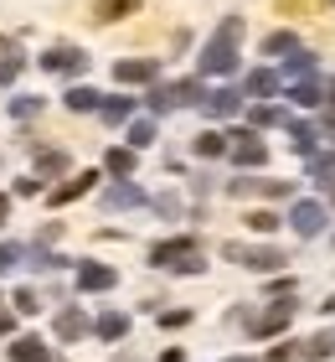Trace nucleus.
I'll return each mask as SVG.
<instances>
[{
  "instance_id": "obj_1",
  "label": "nucleus",
  "mask_w": 335,
  "mask_h": 362,
  "mask_svg": "<svg viewBox=\"0 0 335 362\" xmlns=\"http://www.w3.org/2000/svg\"><path fill=\"white\" fill-rule=\"evenodd\" d=\"M238 42H243V16H227L217 37L201 47V73L207 78H232L238 73Z\"/></svg>"
},
{
  "instance_id": "obj_2",
  "label": "nucleus",
  "mask_w": 335,
  "mask_h": 362,
  "mask_svg": "<svg viewBox=\"0 0 335 362\" xmlns=\"http://www.w3.org/2000/svg\"><path fill=\"white\" fill-rule=\"evenodd\" d=\"M150 264L155 269H181V274H196L201 269V249H196V238H165L150 249Z\"/></svg>"
},
{
  "instance_id": "obj_3",
  "label": "nucleus",
  "mask_w": 335,
  "mask_h": 362,
  "mask_svg": "<svg viewBox=\"0 0 335 362\" xmlns=\"http://www.w3.org/2000/svg\"><path fill=\"white\" fill-rule=\"evenodd\" d=\"M222 254L232 259V264H248V269H258V274L289 264V259H284V249H274V243H227Z\"/></svg>"
},
{
  "instance_id": "obj_4",
  "label": "nucleus",
  "mask_w": 335,
  "mask_h": 362,
  "mask_svg": "<svg viewBox=\"0 0 335 362\" xmlns=\"http://www.w3.org/2000/svg\"><path fill=\"white\" fill-rule=\"evenodd\" d=\"M227 140H232L227 151H232V160H238V166H263V160H268V145L258 140V129H232Z\"/></svg>"
},
{
  "instance_id": "obj_5",
  "label": "nucleus",
  "mask_w": 335,
  "mask_h": 362,
  "mask_svg": "<svg viewBox=\"0 0 335 362\" xmlns=\"http://www.w3.org/2000/svg\"><path fill=\"white\" fill-rule=\"evenodd\" d=\"M42 68L57 73V78H78V73H88V52H83V47H52V52L42 57Z\"/></svg>"
},
{
  "instance_id": "obj_6",
  "label": "nucleus",
  "mask_w": 335,
  "mask_h": 362,
  "mask_svg": "<svg viewBox=\"0 0 335 362\" xmlns=\"http://www.w3.org/2000/svg\"><path fill=\"white\" fill-rule=\"evenodd\" d=\"M289 228H294L299 238H320L325 233V202H294Z\"/></svg>"
},
{
  "instance_id": "obj_7",
  "label": "nucleus",
  "mask_w": 335,
  "mask_h": 362,
  "mask_svg": "<svg viewBox=\"0 0 335 362\" xmlns=\"http://www.w3.org/2000/svg\"><path fill=\"white\" fill-rule=\"evenodd\" d=\"M227 192L232 197H294V181H253V176H238V181H227Z\"/></svg>"
},
{
  "instance_id": "obj_8",
  "label": "nucleus",
  "mask_w": 335,
  "mask_h": 362,
  "mask_svg": "<svg viewBox=\"0 0 335 362\" xmlns=\"http://www.w3.org/2000/svg\"><path fill=\"white\" fill-rule=\"evenodd\" d=\"M155 73H160L155 57H124V62H114V78H119V83H155Z\"/></svg>"
},
{
  "instance_id": "obj_9",
  "label": "nucleus",
  "mask_w": 335,
  "mask_h": 362,
  "mask_svg": "<svg viewBox=\"0 0 335 362\" xmlns=\"http://www.w3.org/2000/svg\"><path fill=\"white\" fill-rule=\"evenodd\" d=\"M201 109H207L212 119H232V114L243 109V93H238V88H217V93L201 98Z\"/></svg>"
},
{
  "instance_id": "obj_10",
  "label": "nucleus",
  "mask_w": 335,
  "mask_h": 362,
  "mask_svg": "<svg viewBox=\"0 0 335 362\" xmlns=\"http://www.w3.org/2000/svg\"><path fill=\"white\" fill-rule=\"evenodd\" d=\"M289 321H294V305H289V295H284V300L268 310V316H258V321H253V332H258V337H279Z\"/></svg>"
},
{
  "instance_id": "obj_11",
  "label": "nucleus",
  "mask_w": 335,
  "mask_h": 362,
  "mask_svg": "<svg viewBox=\"0 0 335 362\" xmlns=\"http://www.w3.org/2000/svg\"><path fill=\"white\" fill-rule=\"evenodd\" d=\"M104 207H109V212H124V207H145V192L134 187V181H119V187H109V192H104Z\"/></svg>"
},
{
  "instance_id": "obj_12",
  "label": "nucleus",
  "mask_w": 335,
  "mask_h": 362,
  "mask_svg": "<svg viewBox=\"0 0 335 362\" xmlns=\"http://www.w3.org/2000/svg\"><path fill=\"white\" fill-rule=\"evenodd\" d=\"M93 181H98V171H83V176H73L67 187H57V192H52V207H67V202H78V197L88 192Z\"/></svg>"
},
{
  "instance_id": "obj_13",
  "label": "nucleus",
  "mask_w": 335,
  "mask_h": 362,
  "mask_svg": "<svg viewBox=\"0 0 335 362\" xmlns=\"http://www.w3.org/2000/svg\"><path fill=\"white\" fill-rule=\"evenodd\" d=\"M243 88H248V98H274L279 93V73L274 68H258V73H248Z\"/></svg>"
},
{
  "instance_id": "obj_14",
  "label": "nucleus",
  "mask_w": 335,
  "mask_h": 362,
  "mask_svg": "<svg viewBox=\"0 0 335 362\" xmlns=\"http://www.w3.org/2000/svg\"><path fill=\"white\" fill-rule=\"evenodd\" d=\"M330 352H335V337H330V332H320V337L299 341V357H294V362H325Z\"/></svg>"
},
{
  "instance_id": "obj_15",
  "label": "nucleus",
  "mask_w": 335,
  "mask_h": 362,
  "mask_svg": "<svg viewBox=\"0 0 335 362\" xmlns=\"http://www.w3.org/2000/svg\"><path fill=\"white\" fill-rule=\"evenodd\" d=\"M93 332L104 337V341H119V337L129 332V316H124V310H104V316L93 321Z\"/></svg>"
},
{
  "instance_id": "obj_16",
  "label": "nucleus",
  "mask_w": 335,
  "mask_h": 362,
  "mask_svg": "<svg viewBox=\"0 0 335 362\" xmlns=\"http://www.w3.org/2000/svg\"><path fill=\"white\" fill-rule=\"evenodd\" d=\"M11 357H16V362H52V352H47L42 337H21V341L11 347Z\"/></svg>"
},
{
  "instance_id": "obj_17",
  "label": "nucleus",
  "mask_w": 335,
  "mask_h": 362,
  "mask_svg": "<svg viewBox=\"0 0 335 362\" xmlns=\"http://www.w3.org/2000/svg\"><path fill=\"white\" fill-rule=\"evenodd\" d=\"M83 332H88V316H83V310H73V305H67L62 316H57V337H62V341H78Z\"/></svg>"
},
{
  "instance_id": "obj_18",
  "label": "nucleus",
  "mask_w": 335,
  "mask_h": 362,
  "mask_svg": "<svg viewBox=\"0 0 335 362\" xmlns=\"http://www.w3.org/2000/svg\"><path fill=\"white\" fill-rule=\"evenodd\" d=\"M227 135H217V129H201V135H196V156L201 160H217V156H227Z\"/></svg>"
},
{
  "instance_id": "obj_19",
  "label": "nucleus",
  "mask_w": 335,
  "mask_h": 362,
  "mask_svg": "<svg viewBox=\"0 0 335 362\" xmlns=\"http://www.w3.org/2000/svg\"><path fill=\"white\" fill-rule=\"evenodd\" d=\"M78 285H83V290H109V285H114V269H109V264H83V269H78Z\"/></svg>"
},
{
  "instance_id": "obj_20",
  "label": "nucleus",
  "mask_w": 335,
  "mask_h": 362,
  "mask_svg": "<svg viewBox=\"0 0 335 362\" xmlns=\"http://www.w3.org/2000/svg\"><path fill=\"white\" fill-rule=\"evenodd\" d=\"M284 52H299V37L294 31H268L263 37V57H284Z\"/></svg>"
},
{
  "instance_id": "obj_21",
  "label": "nucleus",
  "mask_w": 335,
  "mask_h": 362,
  "mask_svg": "<svg viewBox=\"0 0 335 362\" xmlns=\"http://www.w3.org/2000/svg\"><path fill=\"white\" fill-rule=\"evenodd\" d=\"M289 98H294L299 109H315V104H325V88L315 83V78H305V83H294V88H289Z\"/></svg>"
},
{
  "instance_id": "obj_22",
  "label": "nucleus",
  "mask_w": 335,
  "mask_h": 362,
  "mask_svg": "<svg viewBox=\"0 0 335 362\" xmlns=\"http://www.w3.org/2000/svg\"><path fill=\"white\" fill-rule=\"evenodd\" d=\"M98 21H124V16H134L140 11V0H98Z\"/></svg>"
},
{
  "instance_id": "obj_23",
  "label": "nucleus",
  "mask_w": 335,
  "mask_h": 362,
  "mask_svg": "<svg viewBox=\"0 0 335 362\" xmlns=\"http://www.w3.org/2000/svg\"><path fill=\"white\" fill-rule=\"evenodd\" d=\"M289 135H294L299 156H315V145H320V129H315V124H289Z\"/></svg>"
},
{
  "instance_id": "obj_24",
  "label": "nucleus",
  "mask_w": 335,
  "mask_h": 362,
  "mask_svg": "<svg viewBox=\"0 0 335 362\" xmlns=\"http://www.w3.org/2000/svg\"><path fill=\"white\" fill-rule=\"evenodd\" d=\"M310 73H315V57H310V52H289V62H284V78H294V83H305Z\"/></svg>"
},
{
  "instance_id": "obj_25",
  "label": "nucleus",
  "mask_w": 335,
  "mask_h": 362,
  "mask_svg": "<svg viewBox=\"0 0 335 362\" xmlns=\"http://www.w3.org/2000/svg\"><path fill=\"white\" fill-rule=\"evenodd\" d=\"M98 114H104V124H124L134 114V98H109V104H98Z\"/></svg>"
},
{
  "instance_id": "obj_26",
  "label": "nucleus",
  "mask_w": 335,
  "mask_h": 362,
  "mask_svg": "<svg viewBox=\"0 0 335 362\" xmlns=\"http://www.w3.org/2000/svg\"><path fill=\"white\" fill-rule=\"evenodd\" d=\"M98 104H104V98H98L93 88H67V109H73V114H88Z\"/></svg>"
},
{
  "instance_id": "obj_27",
  "label": "nucleus",
  "mask_w": 335,
  "mask_h": 362,
  "mask_svg": "<svg viewBox=\"0 0 335 362\" xmlns=\"http://www.w3.org/2000/svg\"><path fill=\"white\" fill-rule=\"evenodd\" d=\"M104 166H109L114 176H129V171H134V151H124V145H114V151L104 156Z\"/></svg>"
},
{
  "instance_id": "obj_28",
  "label": "nucleus",
  "mask_w": 335,
  "mask_h": 362,
  "mask_svg": "<svg viewBox=\"0 0 335 362\" xmlns=\"http://www.w3.org/2000/svg\"><path fill=\"white\" fill-rule=\"evenodd\" d=\"M37 114H42V98H37V93L11 98V119H37Z\"/></svg>"
},
{
  "instance_id": "obj_29",
  "label": "nucleus",
  "mask_w": 335,
  "mask_h": 362,
  "mask_svg": "<svg viewBox=\"0 0 335 362\" xmlns=\"http://www.w3.org/2000/svg\"><path fill=\"white\" fill-rule=\"evenodd\" d=\"M150 140H155V119H134L129 124V151H145Z\"/></svg>"
},
{
  "instance_id": "obj_30",
  "label": "nucleus",
  "mask_w": 335,
  "mask_h": 362,
  "mask_svg": "<svg viewBox=\"0 0 335 362\" xmlns=\"http://www.w3.org/2000/svg\"><path fill=\"white\" fill-rule=\"evenodd\" d=\"M62 171H67V151H42L37 176H62Z\"/></svg>"
},
{
  "instance_id": "obj_31",
  "label": "nucleus",
  "mask_w": 335,
  "mask_h": 362,
  "mask_svg": "<svg viewBox=\"0 0 335 362\" xmlns=\"http://www.w3.org/2000/svg\"><path fill=\"white\" fill-rule=\"evenodd\" d=\"M21 264H26L21 243H0V274H11V269H21Z\"/></svg>"
},
{
  "instance_id": "obj_32",
  "label": "nucleus",
  "mask_w": 335,
  "mask_h": 362,
  "mask_svg": "<svg viewBox=\"0 0 335 362\" xmlns=\"http://www.w3.org/2000/svg\"><path fill=\"white\" fill-rule=\"evenodd\" d=\"M268 124H289V114L274 109V104H258L253 109V129H268Z\"/></svg>"
},
{
  "instance_id": "obj_33",
  "label": "nucleus",
  "mask_w": 335,
  "mask_h": 362,
  "mask_svg": "<svg viewBox=\"0 0 335 362\" xmlns=\"http://www.w3.org/2000/svg\"><path fill=\"white\" fill-rule=\"evenodd\" d=\"M310 171L315 181H335V156H310Z\"/></svg>"
},
{
  "instance_id": "obj_34",
  "label": "nucleus",
  "mask_w": 335,
  "mask_h": 362,
  "mask_svg": "<svg viewBox=\"0 0 335 362\" xmlns=\"http://www.w3.org/2000/svg\"><path fill=\"white\" fill-rule=\"evenodd\" d=\"M243 223L253 228V233H274V228H279V218H274V212H248Z\"/></svg>"
},
{
  "instance_id": "obj_35",
  "label": "nucleus",
  "mask_w": 335,
  "mask_h": 362,
  "mask_svg": "<svg viewBox=\"0 0 335 362\" xmlns=\"http://www.w3.org/2000/svg\"><path fill=\"white\" fill-rule=\"evenodd\" d=\"M150 109H155V114L176 109V88H171V83H165V88H155V93H150Z\"/></svg>"
},
{
  "instance_id": "obj_36",
  "label": "nucleus",
  "mask_w": 335,
  "mask_h": 362,
  "mask_svg": "<svg viewBox=\"0 0 335 362\" xmlns=\"http://www.w3.org/2000/svg\"><path fill=\"white\" fill-rule=\"evenodd\" d=\"M11 305L21 310V316H37V310H42V300H37L31 290H16V300H11Z\"/></svg>"
},
{
  "instance_id": "obj_37",
  "label": "nucleus",
  "mask_w": 335,
  "mask_h": 362,
  "mask_svg": "<svg viewBox=\"0 0 335 362\" xmlns=\"http://www.w3.org/2000/svg\"><path fill=\"white\" fill-rule=\"evenodd\" d=\"M294 357H299V341H284V347H274L263 362H294Z\"/></svg>"
},
{
  "instance_id": "obj_38",
  "label": "nucleus",
  "mask_w": 335,
  "mask_h": 362,
  "mask_svg": "<svg viewBox=\"0 0 335 362\" xmlns=\"http://www.w3.org/2000/svg\"><path fill=\"white\" fill-rule=\"evenodd\" d=\"M191 321V310H165V316H160V326H171V332H176V326H186Z\"/></svg>"
},
{
  "instance_id": "obj_39",
  "label": "nucleus",
  "mask_w": 335,
  "mask_h": 362,
  "mask_svg": "<svg viewBox=\"0 0 335 362\" xmlns=\"http://www.w3.org/2000/svg\"><path fill=\"white\" fill-rule=\"evenodd\" d=\"M16 73H21V57H6V62H0V83H11Z\"/></svg>"
},
{
  "instance_id": "obj_40",
  "label": "nucleus",
  "mask_w": 335,
  "mask_h": 362,
  "mask_svg": "<svg viewBox=\"0 0 335 362\" xmlns=\"http://www.w3.org/2000/svg\"><path fill=\"white\" fill-rule=\"evenodd\" d=\"M11 218V197H0V223H6Z\"/></svg>"
},
{
  "instance_id": "obj_41",
  "label": "nucleus",
  "mask_w": 335,
  "mask_h": 362,
  "mask_svg": "<svg viewBox=\"0 0 335 362\" xmlns=\"http://www.w3.org/2000/svg\"><path fill=\"white\" fill-rule=\"evenodd\" d=\"M11 332V316H6V310H0V337H6Z\"/></svg>"
},
{
  "instance_id": "obj_42",
  "label": "nucleus",
  "mask_w": 335,
  "mask_h": 362,
  "mask_svg": "<svg viewBox=\"0 0 335 362\" xmlns=\"http://www.w3.org/2000/svg\"><path fill=\"white\" fill-rule=\"evenodd\" d=\"M320 310H330V316H335V295H330V300H325V305H320Z\"/></svg>"
},
{
  "instance_id": "obj_43",
  "label": "nucleus",
  "mask_w": 335,
  "mask_h": 362,
  "mask_svg": "<svg viewBox=\"0 0 335 362\" xmlns=\"http://www.w3.org/2000/svg\"><path fill=\"white\" fill-rule=\"evenodd\" d=\"M330 104H335V83H330Z\"/></svg>"
}]
</instances>
